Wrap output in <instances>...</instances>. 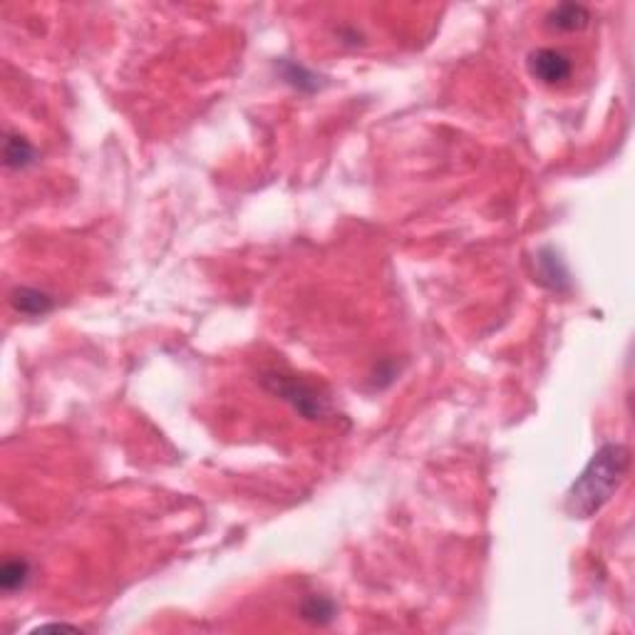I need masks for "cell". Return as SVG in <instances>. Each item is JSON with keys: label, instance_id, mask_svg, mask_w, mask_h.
I'll list each match as a JSON object with an SVG mask.
<instances>
[{"label": "cell", "instance_id": "obj_3", "mask_svg": "<svg viewBox=\"0 0 635 635\" xmlns=\"http://www.w3.org/2000/svg\"><path fill=\"white\" fill-rule=\"evenodd\" d=\"M529 72L546 88L566 85L573 75V60L556 47H538L529 55Z\"/></svg>", "mask_w": 635, "mask_h": 635}, {"label": "cell", "instance_id": "obj_2", "mask_svg": "<svg viewBox=\"0 0 635 635\" xmlns=\"http://www.w3.org/2000/svg\"><path fill=\"white\" fill-rule=\"evenodd\" d=\"M271 380H274L275 393L288 400L303 417L318 419V417H326L330 412L328 400L318 393L316 387L301 383L296 377H285V375H274Z\"/></svg>", "mask_w": 635, "mask_h": 635}, {"label": "cell", "instance_id": "obj_5", "mask_svg": "<svg viewBox=\"0 0 635 635\" xmlns=\"http://www.w3.org/2000/svg\"><path fill=\"white\" fill-rule=\"evenodd\" d=\"M11 303L18 313H22V316H45V313H50L53 306H55V301L47 296L45 291L25 288V285L13 291Z\"/></svg>", "mask_w": 635, "mask_h": 635}, {"label": "cell", "instance_id": "obj_7", "mask_svg": "<svg viewBox=\"0 0 635 635\" xmlns=\"http://www.w3.org/2000/svg\"><path fill=\"white\" fill-rule=\"evenodd\" d=\"M30 576H33V571H30V563L25 559L5 561L3 569H0V588L5 593L22 591L28 586Z\"/></svg>", "mask_w": 635, "mask_h": 635}, {"label": "cell", "instance_id": "obj_1", "mask_svg": "<svg viewBox=\"0 0 635 635\" xmlns=\"http://www.w3.org/2000/svg\"><path fill=\"white\" fill-rule=\"evenodd\" d=\"M628 464H631V454L623 444H618V442L603 444L586 464V470L576 477V482L571 484L569 494H566L569 516L588 519L596 512H601L623 482Z\"/></svg>", "mask_w": 635, "mask_h": 635}, {"label": "cell", "instance_id": "obj_8", "mask_svg": "<svg viewBox=\"0 0 635 635\" xmlns=\"http://www.w3.org/2000/svg\"><path fill=\"white\" fill-rule=\"evenodd\" d=\"M301 614H303V618L310 621V623L323 625L330 623V621L335 618V605H333V601H328V598H323V596H310V598L303 603Z\"/></svg>", "mask_w": 635, "mask_h": 635}, {"label": "cell", "instance_id": "obj_6", "mask_svg": "<svg viewBox=\"0 0 635 635\" xmlns=\"http://www.w3.org/2000/svg\"><path fill=\"white\" fill-rule=\"evenodd\" d=\"M35 147L25 137L21 134H8L5 137V144H3V162L8 169H28V166L35 165Z\"/></svg>", "mask_w": 635, "mask_h": 635}, {"label": "cell", "instance_id": "obj_4", "mask_svg": "<svg viewBox=\"0 0 635 635\" xmlns=\"http://www.w3.org/2000/svg\"><path fill=\"white\" fill-rule=\"evenodd\" d=\"M588 22H591V13H588V8L579 5V3L556 5V8L546 15L548 28H551V30H559V33H576V30H583Z\"/></svg>", "mask_w": 635, "mask_h": 635}]
</instances>
